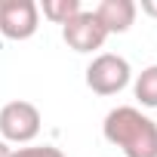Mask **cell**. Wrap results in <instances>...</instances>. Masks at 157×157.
Wrapping results in <instances>:
<instances>
[{"label":"cell","mask_w":157,"mask_h":157,"mask_svg":"<svg viewBox=\"0 0 157 157\" xmlns=\"http://www.w3.org/2000/svg\"><path fill=\"white\" fill-rule=\"evenodd\" d=\"M40 10L34 0H0V34L6 40H28L37 34Z\"/></svg>","instance_id":"277c9868"},{"label":"cell","mask_w":157,"mask_h":157,"mask_svg":"<svg viewBox=\"0 0 157 157\" xmlns=\"http://www.w3.org/2000/svg\"><path fill=\"white\" fill-rule=\"evenodd\" d=\"M142 13H148L151 19H157V0H142Z\"/></svg>","instance_id":"30bf717a"},{"label":"cell","mask_w":157,"mask_h":157,"mask_svg":"<svg viewBox=\"0 0 157 157\" xmlns=\"http://www.w3.org/2000/svg\"><path fill=\"white\" fill-rule=\"evenodd\" d=\"M40 132V111L37 105L25 102V99H16L10 105L0 108V139L6 145H28L31 139H37Z\"/></svg>","instance_id":"7a4b0ae2"},{"label":"cell","mask_w":157,"mask_h":157,"mask_svg":"<svg viewBox=\"0 0 157 157\" xmlns=\"http://www.w3.org/2000/svg\"><path fill=\"white\" fill-rule=\"evenodd\" d=\"M0 157H13V148H10L3 139H0Z\"/></svg>","instance_id":"8fae6325"},{"label":"cell","mask_w":157,"mask_h":157,"mask_svg":"<svg viewBox=\"0 0 157 157\" xmlns=\"http://www.w3.org/2000/svg\"><path fill=\"white\" fill-rule=\"evenodd\" d=\"M80 10H83L80 0H43V16H46L49 22H56V25L71 22Z\"/></svg>","instance_id":"ba28073f"},{"label":"cell","mask_w":157,"mask_h":157,"mask_svg":"<svg viewBox=\"0 0 157 157\" xmlns=\"http://www.w3.org/2000/svg\"><path fill=\"white\" fill-rule=\"evenodd\" d=\"M132 93L136 99L145 105V108H157V65H148L132 83Z\"/></svg>","instance_id":"52a82bcc"},{"label":"cell","mask_w":157,"mask_h":157,"mask_svg":"<svg viewBox=\"0 0 157 157\" xmlns=\"http://www.w3.org/2000/svg\"><path fill=\"white\" fill-rule=\"evenodd\" d=\"M93 13H96V19L102 22V28H105L108 34H123V31H129V25L136 22L139 6L132 3V0H102Z\"/></svg>","instance_id":"8992f818"},{"label":"cell","mask_w":157,"mask_h":157,"mask_svg":"<svg viewBox=\"0 0 157 157\" xmlns=\"http://www.w3.org/2000/svg\"><path fill=\"white\" fill-rule=\"evenodd\" d=\"M13 157H65V154L52 145H37V148H19L13 151Z\"/></svg>","instance_id":"9c48e42d"},{"label":"cell","mask_w":157,"mask_h":157,"mask_svg":"<svg viewBox=\"0 0 157 157\" xmlns=\"http://www.w3.org/2000/svg\"><path fill=\"white\" fill-rule=\"evenodd\" d=\"M102 132L126 157H157V123L132 105L108 111Z\"/></svg>","instance_id":"6da1fadb"},{"label":"cell","mask_w":157,"mask_h":157,"mask_svg":"<svg viewBox=\"0 0 157 157\" xmlns=\"http://www.w3.org/2000/svg\"><path fill=\"white\" fill-rule=\"evenodd\" d=\"M62 37H65V43L74 52H93V49H102L108 31L102 28V22L96 19V13L80 10L71 22L62 25Z\"/></svg>","instance_id":"5b68a950"},{"label":"cell","mask_w":157,"mask_h":157,"mask_svg":"<svg viewBox=\"0 0 157 157\" xmlns=\"http://www.w3.org/2000/svg\"><path fill=\"white\" fill-rule=\"evenodd\" d=\"M129 77H132V71H129V62L123 56L102 52L86 68V86L96 96H114V93H120L129 83Z\"/></svg>","instance_id":"3957f363"}]
</instances>
